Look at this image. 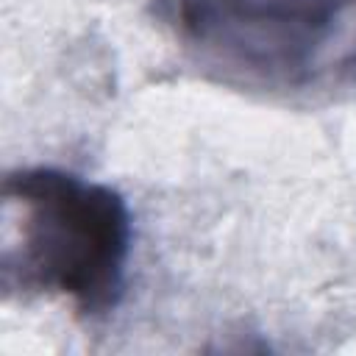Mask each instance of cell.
Returning a JSON list of instances; mask_svg holds the SVG:
<instances>
[{"label":"cell","mask_w":356,"mask_h":356,"mask_svg":"<svg viewBox=\"0 0 356 356\" xmlns=\"http://www.w3.org/2000/svg\"><path fill=\"white\" fill-rule=\"evenodd\" d=\"M156 17L222 86L275 100L356 95V0H156Z\"/></svg>","instance_id":"obj_2"},{"label":"cell","mask_w":356,"mask_h":356,"mask_svg":"<svg viewBox=\"0 0 356 356\" xmlns=\"http://www.w3.org/2000/svg\"><path fill=\"white\" fill-rule=\"evenodd\" d=\"M134 222L125 197L61 167H19L0 189V289L61 298L106 320L125 295Z\"/></svg>","instance_id":"obj_1"}]
</instances>
